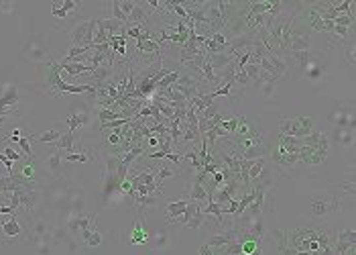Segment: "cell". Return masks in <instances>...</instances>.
I'll use <instances>...</instances> for the list:
<instances>
[{"label":"cell","mask_w":356,"mask_h":255,"mask_svg":"<svg viewBox=\"0 0 356 255\" xmlns=\"http://www.w3.org/2000/svg\"><path fill=\"white\" fill-rule=\"evenodd\" d=\"M17 145L21 147V151H23V155H25V157H33V149H31V137H21V139L17 141Z\"/></svg>","instance_id":"cell-34"},{"label":"cell","mask_w":356,"mask_h":255,"mask_svg":"<svg viewBox=\"0 0 356 255\" xmlns=\"http://www.w3.org/2000/svg\"><path fill=\"white\" fill-rule=\"evenodd\" d=\"M277 147H281V149L287 151V153H299L301 143H299V139H295V137L279 135V143H277Z\"/></svg>","instance_id":"cell-19"},{"label":"cell","mask_w":356,"mask_h":255,"mask_svg":"<svg viewBox=\"0 0 356 255\" xmlns=\"http://www.w3.org/2000/svg\"><path fill=\"white\" fill-rule=\"evenodd\" d=\"M92 160H96V155L86 147L84 151H80V153H65V162H69V164H74V162H92Z\"/></svg>","instance_id":"cell-24"},{"label":"cell","mask_w":356,"mask_h":255,"mask_svg":"<svg viewBox=\"0 0 356 255\" xmlns=\"http://www.w3.org/2000/svg\"><path fill=\"white\" fill-rule=\"evenodd\" d=\"M96 114H98V118H100V124H104V122H110V120H118V118H124L120 112H114V110H110V108H102V106H96Z\"/></svg>","instance_id":"cell-22"},{"label":"cell","mask_w":356,"mask_h":255,"mask_svg":"<svg viewBox=\"0 0 356 255\" xmlns=\"http://www.w3.org/2000/svg\"><path fill=\"white\" fill-rule=\"evenodd\" d=\"M267 147H265V141H261V143H255V145H251V147H246L244 151H240L238 155H240V160H246V162H253V160H261V157H265L267 155Z\"/></svg>","instance_id":"cell-10"},{"label":"cell","mask_w":356,"mask_h":255,"mask_svg":"<svg viewBox=\"0 0 356 255\" xmlns=\"http://www.w3.org/2000/svg\"><path fill=\"white\" fill-rule=\"evenodd\" d=\"M175 174H177V170H175V168H171L169 164H161V166H159V170H157V182H159V184H163V180L173 178Z\"/></svg>","instance_id":"cell-29"},{"label":"cell","mask_w":356,"mask_h":255,"mask_svg":"<svg viewBox=\"0 0 356 255\" xmlns=\"http://www.w3.org/2000/svg\"><path fill=\"white\" fill-rule=\"evenodd\" d=\"M94 35H96V19L94 21H82L72 27L69 39L78 47H94Z\"/></svg>","instance_id":"cell-3"},{"label":"cell","mask_w":356,"mask_h":255,"mask_svg":"<svg viewBox=\"0 0 356 255\" xmlns=\"http://www.w3.org/2000/svg\"><path fill=\"white\" fill-rule=\"evenodd\" d=\"M180 74H182V72H177V70H175V72H169L163 80L157 82V90H167V88H171L177 80H180Z\"/></svg>","instance_id":"cell-26"},{"label":"cell","mask_w":356,"mask_h":255,"mask_svg":"<svg viewBox=\"0 0 356 255\" xmlns=\"http://www.w3.org/2000/svg\"><path fill=\"white\" fill-rule=\"evenodd\" d=\"M11 162H15V164H19L21 160H23V153H19L17 149H13V147H5V151H3Z\"/></svg>","instance_id":"cell-39"},{"label":"cell","mask_w":356,"mask_h":255,"mask_svg":"<svg viewBox=\"0 0 356 255\" xmlns=\"http://www.w3.org/2000/svg\"><path fill=\"white\" fill-rule=\"evenodd\" d=\"M346 55H348V59H350V63H354V45H352V43L348 45V49H346Z\"/></svg>","instance_id":"cell-44"},{"label":"cell","mask_w":356,"mask_h":255,"mask_svg":"<svg viewBox=\"0 0 356 255\" xmlns=\"http://www.w3.org/2000/svg\"><path fill=\"white\" fill-rule=\"evenodd\" d=\"M118 7H120V11H122V15L126 17V21H128V15L132 13V9L136 7V3L134 0H118Z\"/></svg>","instance_id":"cell-35"},{"label":"cell","mask_w":356,"mask_h":255,"mask_svg":"<svg viewBox=\"0 0 356 255\" xmlns=\"http://www.w3.org/2000/svg\"><path fill=\"white\" fill-rule=\"evenodd\" d=\"M332 35H336V37H340V39L344 41V39H346V35H348V27H336V25H334Z\"/></svg>","instance_id":"cell-41"},{"label":"cell","mask_w":356,"mask_h":255,"mask_svg":"<svg viewBox=\"0 0 356 255\" xmlns=\"http://www.w3.org/2000/svg\"><path fill=\"white\" fill-rule=\"evenodd\" d=\"M263 90H265V94H271V92H273V84H265Z\"/></svg>","instance_id":"cell-46"},{"label":"cell","mask_w":356,"mask_h":255,"mask_svg":"<svg viewBox=\"0 0 356 255\" xmlns=\"http://www.w3.org/2000/svg\"><path fill=\"white\" fill-rule=\"evenodd\" d=\"M65 122H67V126H69V131L76 133V131H78V126L90 122V114H88V112H72V114L65 118Z\"/></svg>","instance_id":"cell-17"},{"label":"cell","mask_w":356,"mask_h":255,"mask_svg":"<svg viewBox=\"0 0 356 255\" xmlns=\"http://www.w3.org/2000/svg\"><path fill=\"white\" fill-rule=\"evenodd\" d=\"M309 47H311V41L307 35H291V43H289L291 53L293 51H309Z\"/></svg>","instance_id":"cell-20"},{"label":"cell","mask_w":356,"mask_h":255,"mask_svg":"<svg viewBox=\"0 0 356 255\" xmlns=\"http://www.w3.org/2000/svg\"><path fill=\"white\" fill-rule=\"evenodd\" d=\"M238 122H240V116H232V118H222L218 124H220V129H224L228 135H234L236 129H238Z\"/></svg>","instance_id":"cell-25"},{"label":"cell","mask_w":356,"mask_h":255,"mask_svg":"<svg viewBox=\"0 0 356 255\" xmlns=\"http://www.w3.org/2000/svg\"><path fill=\"white\" fill-rule=\"evenodd\" d=\"M130 190H132V186H130V180L126 178V180L120 184V192H124V194H130Z\"/></svg>","instance_id":"cell-42"},{"label":"cell","mask_w":356,"mask_h":255,"mask_svg":"<svg viewBox=\"0 0 356 255\" xmlns=\"http://www.w3.org/2000/svg\"><path fill=\"white\" fill-rule=\"evenodd\" d=\"M74 147H76V133H72V131L61 133V137L55 141V149H59V151L74 153Z\"/></svg>","instance_id":"cell-15"},{"label":"cell","mask_w":356,"mask_h":255,"mask_svg":"<svg viewBox=\"0 0 356 255\" xmlns=\"http://www.w3.org/2000/svg\"><path fill=\"white\" fill-rule=\"evenodd\" d=\"M61 164H63V151H59V149H55L53 153H49L47 160H45L47 172L51 176H55V178H61Z\"/></svg>","instance_id":"cell-8"},{"label":"cell","mask_w":356,"mask_h":255,"mask_svg":"<svg viewBox=\"0 0 356 255\" xmlns=\"http://www.w3.org/2000/svg\"><path fill=\"white\" fill-rule=\"evenodd\" d=\"M147 241V229L143 227L140 220H136L134 229H132V235H130V243H145Z\"/></svg>","instance_id":"cell-27"},{"label":"cell","mask_w":356,"mask_h":255,"mask_svg":"<svg viewBox=\"0 0 356 255\" xmlns=\"http://www.w3.org/2000/svg\"><path fill=\"white\" fill-rule=\"evenodd\" d=\"M186 206H188V200H175V202H167V206H165V210H167V220H169V222L177 220V218H180V216L184 214Z\"/></svg>","instance_id":"cell-12"},{"label":"cell","mask_w":356,"mask_h":255,"mask_svg":"<svg viewBox=\"0 0 356 255\" xmlns=\"http://www.w3.org/2000/svg\"><path fill=\"white\" fill-rule=\"evenodd\" d=\"M200 255H214V251H212L208 245H202V247H200Z\"/></svg>","instance_id":"cell-45"},{"label":"cell","mask_w":356,"mask_h":255,"mask_svg":"<svg viewBox=\"0 0 356 255\" xmlns=\"http://www.w3.org/2000/svg\"><path fill=\"white\" fill-rule=\"evenodd\" d=\"M190 198L188 200H192V202H208L210 200V194H208V190L204 188V184H200V182H196L194 180V184H192V190H190V194H188Z\"/></svg>","instance_id":"cell-16"},{"label":"cell","mask_w":356,"mask_h":255,"mask_svg":"<svg viewBox=\"0 0 356 255\" xmlns=\"http://www.w3.org/2000/svg\"><path fill=\"white\" fill-rule=\"evenodd\" d=\"M206 59L212 66V70L216 72V70H224L232 61V55L230 53H214V55H206Z\"/></svg>","instance_id":"cell-18"},{"label":"cell","mask_w":356,"mask_h":255,"mask_svg":"<svg viewBox=\"0 0 356 255\" xmlns=\"http://www.w3.org/2000/svg\"><path fill=\"white\" fill-rule=\"evenodd\" d=\"M299 160H301L303 164H309V166H319L326 157H324L322 153H317L313 147L301 145V147H299Z\"/></svg>","instance_id":"cell-11"},{"label":"cell","mask_w":356,"mask_h":255,"mask_svg":"<svg viewBox=\"0 0 356 255\" xmlns=\"http://www.w3.org/2000/svg\"><path fill=\"white\" fill-rule=\"evenodd\" d=\"M307 76H309V78H313V80H317V78L322 76V68H313V70H309V72H307Z\"/></svg>","instance_id":"cell-43"},{"label":"cell","mask_w":356,"mask_h":255,"mask_svg":"<svg viewBox=\"0 0 356 255\" xmlns=\"http://www.w3.org/2000/svg\"><path fill=\"white\" fill-rule=\"evenodd\" d=\"M61 9L69 15V13H74V11H80V3H76V0H63V3H61Z\"/></svg>","instance_id":"cell-40"},{"label":"cell","mask_w":356,"mask_h":255,"mask_svg":"<svg viewBox=\"0 0 356 255\" xmlns=\"http://www.w3.org/2000/svg\"><path fill=\"white\" fill-rule=\"evenodd\" d=\"M206 218H208V216H206V214L200 210V212H196V214H194V216H192V218L186 222V227H188V229H200V227L204 225V220H206Z\"/></svg>","instance_id":"cell-33"},{"label":"cell","mask_w":356,"mask_h":255,"mask_svg":"<svg viewBox=\"0 0 356 255\" xmlns=\"http://www.w3.org/2000/svg\"><path fill=\"white\" fill-rule=\"evenodd\" d=\"M232 88H234V84H220L216 90L210 92V96H212V98H218V96H232Z\"/></svg>","instance_id":"cell-32"},{"label":"cell","mask_w":356,"mask_h":255,"mask_svg":"<svg viewBox=\"0 0 356 255\" xmlns=\"http://www.w3.org/2000/svg\"><path fill=\"white\" fill-rule=\"evenodd\" d=\"M242 70H244V74L248 76L251 82H261V68H259L257 63H251V61H248Z\"/></svg>","instance_id":"cell-30"},{"label":"cell","mask_w":356,"mask_h":255,"mask_svg":"<svg viewBox=\"0 0 356 255\" xmlns=\"http://www.w3.org/2000/svg\"><path fill=\"white\" fill-rule=\"evenodd\" d=\"M309 27H311V31H317V33H322V31L326 29L324 19H322L313 9H309Z\"/></svg>","instance_id":"cell-28"},{"label":"cell","mask_w":356,"mask_h":255,"mask_svg":"<svg viewBox=\"0 0 356 255\" xmlns=\"http://www.w3.org/2000/svg\"><path fill=\"white\" fill-rule=\"evenodd\" d=\"M136 51H138V53H145V55L155 53V55H157V59H163L161 45H159L157 41H153V39H149V41H136Z\"/></svg>","instance_id":"cell-14"},{"label":"cell","mask_w":356,"mask_h":255,"mask_svg":"<svg viewBox=\"0 0 356 255\" xmlns=\"http://www.w3.org/2000/svg\"><path fill=\"white\" fill-rule=\"evenodd\" d=\"M313 131V118L311 116H293L281 120V135H289L295 139H303Z\"/></svg>","instance_id":"cell-1"},{"label":"cell","mask_w":356,"mask_h":255,"mask_svg":"<svg viewBox=\"0 0 356 255\" xmlns=\"http://www.w3.org/2000/svg\"><path fill=\"white\" fill-rule=\"evenodd\" d=\"M59 137H61V131L51 129V131H45V133H41V135H33L31 139L37 141V143H55Z\"/></svg>","instance_id":"cell-23"},{"label":"cell","mask_w":356,"mask_h":255,"mask_svg":"<svg viewBox=\"0 0 356 255\" xmlns=\"http://www.w3.org/2000/svg\"><path fill=\"white\" fill-rule=\"evenodd\" d=\"M51 17H55V19H67L69 15L61 9V3H53L51 5Z\"/></svg>","instance_id":"cell-38"},{"label":"cell","mask_w":356,"mask_h":255,"mask_svg":"<svg viewBox=\"0 0 356 255\" xmlns=\"http://www.w3.org/2000/svg\"><path fill=\"white\" fill-rule=\"evenodd\" d=\"M0 229H3V235L9 239V241H15V239H23L27 229L21 225V220L17 218V214H9L7 220H0Z\"/></svg>","instance_id":"cell-4"},{"label":"cell","mask_w":356,"mask_h":255,"mask_svg":"<svg viewBox=\"0 0 356 255\" xmlns=\"http://www.w3.org/2000/svg\"><path fill=\"white\" fill-rule=\"evenodd\" d=\"M59 63V61H57ZM59 68H61V74L65 72L67 76H72V78H76V76H80V74H92L94 72V68L92 66H86V63H59Z\"/></svg>","instance_id":"cell-13"},{"label":"cell","mask_w":356,"mask_h":255,"mask_svg":"<svg viewBox=\"0 0 356 255\" xmlns=\"http://www.w3.org/2000/svg\"><path fill=\"white\" fill-rule=\"evenodd\" d=\"M248 84H251V80H248V76L244 74V70H236V74H234V86L244 88V86H248Z\"/></svg>","instance_id":"cell-36"},{"label":"cell","mask_w":356,"mask_h":255,"mask_svg":"<svg viewBox=\"0 0 356 255\" xmlns=\"http://www.w3.org/2000/svg\"><path fill=\"white\" fill-rule=\"evenodd\" d=\"M25 55L31 57V59L37 61V63H45V61H49V57H51V55L47 53L45 45H43L39 39H33V41L27 43V47H25Z\"/></svg>","instance_id":"cell-5"},{"label":"cell","mask_w":356,"mask_h":255,"mask_svg":"<svg viewBox=\"0 0 356 255\" xmlns=\"http://www.w3.org/2000/svg\"><path fill=\"white\" fill-rule=\"evenodd\" d=\"M291 55H293V59L299 63L301 70H307V66H309V51H293Z\"/></svg>","instance_id":"cell-31"},{"label":"cell","mask_w":356,"mask_h":255,"mask_svg":"<svg viewBox=\"0 0 356 255\" xmlns=\"http://www.w3.org/2000/svg\"><path fill=\"white\" fill-rule=\"evenodd\" d=\"M82 241L86 247H98L102 243V235L98 233V229H86L82 231Z\"/></svg>","instance_id":"cell-21"},{"label":"cell","mask_w":356,"mask_h":255,"mask_svg":"<svg viewBox=\"0 0 356 255\" xmlns=\"http://www.w3.org/2000/svg\"><path fill=\"white\" fill-rule=\"evenodd\" d=\"M340 210V194H319L309 204V214L313 218H324Z\"/></svg>","instance_id":"cell-2"},{"label":"cell","mask_w":356,"mask_h":255,"mask_svg":"<svg viewBox=\"0 0 356 255\" xmlns=\"http://www.w3.org/2000/svg\"><path fill=\"white\" fill-rule=\"evenodd\" d=\"M271 157H273V162H275L279 168H283V170H291V168L299 162V153H287V151H283L281 147L273 149V151H271Z\"/></svg>","instance_id":"cell-6"},{"label":"cell","mask_w":356,"mask_h":255,"mask_svg":"<svg viewBox=\"0 0 356 255\" xmlns=\"http://www.w3.org/2000/svg\"><path fill=\"white\" fill-rule=\"evenodd\" d=\"M0 108H19V90L15 84L5 86V92L0 96Z\"/></svg>","instance_id":"cell-7"},{"label":"cell","mask_w":356,"mask_h":255,"mask_svg":"<svg viewBox=\"0 0 356 255\" xmlns=\"http://www.w3.org/2000/svg\"><path fill=\"white\" fill-rule=\"evenodd\" d=\"M236 239H238V231H236V229H230V231H226V233H220V235L212 237L206 245H208L210 249H218V247H224V245H228L230 241H236Z\"/></svg>","instance_id":"cell-9"},{"label":"cell","mask_w":356,"mask_h":255,"mask_svg":"<svg viewBox=\"0 0 356 255\" xmlns=\"http://www.w3.org/2000/svg\"><path fill=\"white\" fill-rule=\"evenodd\" d=\"M332 23H334L336 27H350V25L354 23V17H350V15H338Z\"/></svg>","instance_id":"cell-37"}]
</instances>
